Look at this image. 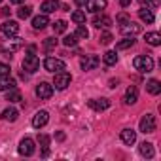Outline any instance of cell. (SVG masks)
Masks as SVG:
<instances>
[{
  "instance_id": "31",
  "label": "cell",
  "mask_w": 161,
  "mask_h": 161,
  "mask_svg": "<svg viewBox=\"0 0 161 161\" xmlns=\"http://www.w3.org/2000/svg\"><path fill=\"white\" fill-rule=\"evenodd\" d=\"M31 14H32V8L31 6H21L19 12H17L19 19H27V17H31Z\"/></svg>"
},
{
  "instance_id": "25",
  "label": "cell",
  "mask_w": 161,
  "mask_h": 161,
  "mask_svg": "<svg viewBox=\"0 0 161 161\" xmlns=\"http://www.w3.org/2000/svg\"><path fill=\"white\" fill-rule=\"evenodd\" d=\"M19 118V112L15 110V108H6L4 112H2V119L4 121H15Z\"/></svg>"
},
{
  "instance_id": "1",
  "label": "cell",
  "mask_w": 161,
  "mask_h": 161,
  "mask_svg": "<svg viewBox=\"0 0 161 161\" xmlns=\"http://www.w3.org/2000/svg\"><path fill=\"white\" fill-rule=\"evenodd\" d=\"M133 66H135L138 72L148 74V72H152V70H153V59H152L150 55H138V57H135Z\"/></svg>"
},
{
  "instance_id": "11",
  "label": "cell",
  "mask_w": 161,
  "mask_h": 161,
  "mask_svg": "<svg viewBox=\"0 0 161 161\" xmlns=\"http://www.w3.org/2000/svg\"><path fill=\"white\" fill-rule=\"evenodd\" d=\"M36 95H38L40 99H49V97L53 95V86H49V84H46V82L38 84V86H36Z\"/></svg>"
},
{
  "instance_id": "9",
  "label": "cell",
  "mask_w": 161,
  "mask_h": 161,
  "mask_svg": "<svg viewBox=\"0 0 161 161\" xmlns=\"http://www.w3.org/2000/svg\"><path fill=\"white\" fill-rule=\"evenodd\" d=\"M2 32L6 34V36H17V32H19V23L17 21H4L2 23Z\"/></svg>"
},
{
  "instance_id": "37",
  "label": "cell",
  "mask_w": 161,
  "mask_h": 161,
  "mask_svg": "<svg viewBox=\"0 0 161 161\" xmlns=\"http://www.w3.org/2000/svg\"><path fill=\"white\" fill-rule=\"evenodd\" d=\"M110 42H112V34H110V32L101 34V44H103V46H108Z\"/></svg>"
},
{
  "instance_id": "12",
  "label": "cell",
  "mask_w": 161,
  "mask_h": 161,
  "mask_svg": "<svg viewBox=\"0 0 161 161\" xmlns=\"http://www.w3.org/2000/svg\"><path fill=\"white\" fill-rule=\"evenodd\" d=\"M119 29H121V32H123V34H127V36H135V34H138V32L142 31V27H140V25H136V23H133V21H127V23H125V25H121Z\"/></svg>"
},
{
  "instance_id": "16",
  "label": "cell",
  "mask_w": 161,
  "mask_h": 161,
  "mask_svg": "<svg viewBox=\"0 0 161 161\" xmlns=\"http://www.w3.org/2000/svg\"><path fill=\"white\" fill-rule=\"evenodd\" d=\"M49 25V19H47V14H42V15H36L34 19H32V27L36 29V31H42V29H46Z\"/></svg>"
},
{
  "instance_id": "13",
  "label": "cell",
  "mask_w": 161,
  "mask_h": 161,
  "mask_svg": "<svg viewBox=\"0 0 161 161\" xmlns=\"http://www.w3.org/2000/svg\"><path fill=\"white\" fill-rule=\"evenodd\" d=\"M87 104H89V108H93L97 112H103V110H106L110 106V101L108 99H91Z\"/></svg>"
},
{
  "instance_id": "19",
  "label": "cell",
  "mask_w": 161,
  "mask_h": 161,
  "mask_svg": "<svg viewBox=\"0 0 161 161\" xmlns=\"http://www.w3.org/2000/svg\"><path fill=\"white\" fill-rule=\"evenodd\" d=\"M40 10L44 14H53L55 10H59V0H46V2H42Z\"/></svg>"
},
{
  "instance_id": "15",
  "label": "cell",
  "mask_w": 161,
  "mask_h": 161,
  "mask_svg": "<svg viewBox=\"0 0 161 161\" xmlns=\"http://www.w3.org/2000/svg\"><path fill=\"white\" fill-rule=\"evenodd\" d=\"M123 101H125V104H135V103L138 101V89H136L135 86L127 87V91H125V97H123Z\"/></svg>"
},
{
  "instance_id": "30",
  "label": "cell",
  "mask_w": 161,
  "mask_h": 161,
  "mask_svg": "<svg viewBox=\"0 0 161 161\" xmlns=\"http://www.w3.org/2000/svg\"><path fill=\"white\" fill-rule=\"evenodd\" d=\"M72 21L78 23V25H84V23H86V14H84V12H80V10L74 12V14H72Z\"/></svg>"
},
{
  "instance_id": "43",
  "label": "cell",
  "mask_w": 161,
  "mask_h": 161,
  "mask_svg": "<svg viewBox=\"0 0 161 161\" xmlns=\"http://www.w3.org/2000/svg\"><path fill=\"white\" fill-rule=\"evenodd\" d=\"M2 15L8 17V15H10V8H2Z\"/></svg>"
},
{
  "instance_id": "6",
  "label": "cell",
  "mask_w": 161,
  "mask_h": 161,
  "mask_svg": "<svg viewBox=\"0 0 161 161\" xmlns=\"http://www.w3.org/2000/svg\"><path fill=\"white\" fill-rule=\"evenodd\" d=\"M44 68L49 70V72H61V70H64V63H63L61 59L47 57V59L44 61Z\"/></svg>"
},
{
  "instance_id": "47",
  "label": "cell",
  "mask_w": 161,
  "mask_h": 161,
  "mask_svg": "<svg viewBox=\"0 0 161 161\" xmlns=\"http://www.w3.org/2000/svg\"><path fill=\"white\" fill-rule=\"evenodd\" d=\"M0 2H2V0H0Z\"/></svg>"
},
{
  "instance_id": "40",
  "label": "cell",
  "mask_w": 161,
  "mask_h": 161,
  "mask_svg": "<svg viewBox=\"0 0 161 161\" xmlns=\"http://www.w3.org/2000/svg\"><path fill=\"white\" fill-rule=\"evenodd\" d=\"M118 2H119V6H123V8H127V6L131 4V0H118Z\"/></svg>"
},
{
  "instance_id": "26",
  "label": "cell",
  "mask_w": 161,
  "mask_h": 161,
  "mask_svg": "<svg viewBox=\"0 0 161 161\" xmlns=\"http://www.w3.org/2000/svg\"><path fill=\"white\" fill-rule=\"evenodd\" d=\"M150 46H159L161 44V34L159 32H146V38H144Z\"/></svg>"
},
{
  "instance_id": "35",
  "label": "cell",
  "mask_w": 161,
  "mask_h": 161,
  "mask_svg": "<svg viewBox=\"0 0 161 161\" xmlns=\"http://www.w3.org/2000/svg\"><path fill=\"white\" fill-rule=\"evenodd\" d=\"M10 64H6V63H0V78H4V76H10Z\"/></svg>"
},
{
  "instance_id": "22",
  "label": "cell",
  "mask_w": 161,
  "mask_h": 161,
  "mask_svg": "<svg viewBox=\"0 0 161 161\" xmlns=\"http://www.w3.org/2000/svg\"><path fill=\"white\" fill-rule=\"evenodd\" d=\"M138 150H140V153H142L144 157H148V159L153 157V144H152V142H146V140H144Z\"/></svg>"
},
{
  "instance_id": "44",
  "label": "cell",
  "mask_w": 161,
  "mask_h": 161,
  "mask_svg": "<svg viewBox=\"0 0 161 161\" xmlns=\"http://www.w3.org/2000/svg\"><path fill=\"white\" fill-rule=\"evenodd\" d=\"M57 140H64V133H57Z\"/></svg>"
},
{
  "instance_id": "27",
  "label": "cell",
  "mask_w": 161,
  "mask_h": 161,
  "mask_svg": "<svg viewBox=\"0 0 161 161\" xmlns=\"http://www.w3.org/2000/svg\"><path fill=\"white\" fill-rule=\"evenodd\" d=\"M103 59H104V64H108V66H114V64L118 63V55H116V51H106Z\"/></svg>"
},
{
  "instance_id": "5",
  "label": "cell",
  "mask_w": 161,
  "mask_h": 161,
  "mask_svg": "<svg viewBox=\"0 0 161 161\" xmlns=\"http://www.w3.org/2000/svg\"><path fill=\"white\" fill-rule=\"evenodd\" d=\"M70 74L68 72H64V70H61V72H55V80H53V86L57 87V89H66L68 86H70Z\"/></svg>"
},
{
  "instance_id": "28",
  "label": "cell",
  "mask_w": 161,
  "mask_h": 161,
  "mask_svg": "<svg viewBox=\"0 0 161 161\" xmlns=\"http://www.w3.org/2000/svg\"><path fill=\"white\" fill-rule=\"evenodd\" d=\"M6 101H10V103H19V101H21V93H19L15 87H14V89H8Z\"/></svg>"
},
{
  "instance_id": "41",
  "label": "cell",
  "mask_w": 161,
  "mask_h": 161,
  "mask_svg": "<svg viewBox=\"0 0 161 161\" xmlns=\"http://www.w3.org/2000/svg\"><path fill=\"white\" fill-rule=\"evenodd\" d=\"M74 2H76L80 8H86V2H87V0H74Z\"/></svg>"
},
{
  "instance_id": "33",
  "label": "cell",
  "mask_w": 161,
  "mask_h": 161,
  "mask_svg": "<svg viewBox=\"0 0 161 161\" xmlns=\"http://www.w3.org/2000/svg\"><path fill=\"white\" fill-rule=\"evenodd\" d=\"M63 44H64L66 47H74V46L78 44V36H76V34H70V36H64V40H63Z\"/></svg>"
},
{
  "instance_id": "46",
  "label": "cell",
  "mask_w": 161,
  "mask_h": 161,
  "mask_svg": "<svg viewBox=\"0 0 161 161\" xmlns=\"http://www.w3.org/2000/svg\"><path fill=\"white\" fill-rule=\"evenodd\" d=\"M36 51V46H29V53H34Z\"/></svg>"
},
{
  "instance_id": "24",
  "label": "cell",
  "mask_w": 161,
  "mask_h": 161,
  "mask_svg": "<svg viewBox=\"0 0 161 161\" xmlns=\"http://www.w3.org/2000/svg\"><path fill=\"white\" fill-rule=\"evenodd\" d=\"M135 42H136V40H135L133 36H125L121 42H118V44H116V49H129V47H133V46H135Z\"/></svg>"
},
{
  "instance_id": "7",
  "label": "cell",
  "mask_w": 161,
  "mask_h": 161,
  "mask_svg": "<svg viewBox=\"0 0 161 161\" xmlns=\"http://www.w3.org/2000/svg\"><path fill=\"white\" fill-rule=\"evenodd\" d=\"M99 63H101V59H99L97 55H86L80 64H82V70H84V72H87V70L97 68V66H99Z\"/></svg>"
},
{
  "instance_id": "4",
  "label": "cell",
  "mask_w": 161,
  "mask_h": 161,
  "mask_svg": "<svg viewBox=\"0 0 161 161\" xmlns=\"http://www.w3.org/2000/svg\"><path fill=\"white\" fill-rule=\"evenodd\" d=\"M138 127H140V131L146 135V133H153L155 131V127H157V123H155V118L152 116V114H144L142 116V119H140V123H138Z\"/></svg>"
},
{
  "instance_id": "3",
  "label": "cell",
  "mask_w": 161,
  "mask_h": 161,
  "mask_svg": "<svg viewBox=\"0 0 161 161\" xmlns=\"http://www.w3.org/2000/svg\"><path fill=\"white\" fill-rule=\"evenodd\" d=\"M38 68H40V59H38L34 53L25 55V59H23V70H27L29 74H32V72H36Z\"/></svg>"
},
{
  "instance_id": "23",
  "label": "cell",
  "mask_w": 161,
  "mask_h": 161,
  "mask_svg": "<svg viewBox=\"0 0 161 161\" xmlns=\"http://www.w3.org/2000/svg\"><path fill=\"white\" fill-rule=\"evenodd\" d=\"M146 91H148L150 95H159V93H161V86H159L157 80H150V82L146 84Z\"/></svg>"
},
{
  "instance_id": "36",
  "label": "cell",
  "mask_w": 161,
  "mask_h": 161,
  "mask_svg": "<svg viewBox=\"0 0 161 161\" xmlns=\"http://www.w3.org/2000/svg\"><path fill=\"white\" fill-rule=\"evenodd\" d=\"M55 46H57V38H46V42H44L46 49H53Z\"/></svg>"
},
{
  "instance_id": "18",
  "label": "cell",
  "mask_w": 161,
  "mask_h": 161,
  "mask_svg": "<svg viewBox=\"0 0 161 161\" xmlns=\"http://www.w3.org/2000/svg\"><path fill=\"white\" fill-rule=\"evenodd\" d=\"M119 136H121V140H123L127 146H131V144L136 142V131H133V129H123Z\"/></svg>"
},
{
  "instance_id": "39",
  "label": "cell",
  "mask_w": 161,
  "mask_h": 161,
  "mask_svg": "<svg viewBox=\"0 0 161 161\" xmlns=\"http://www.w3.org/2000/svg\"><path fill=\"white\" fill-rule=\"evenodd\" d=\"M127 21H131L127 14H119V15H118V23H119V25H125Z\"/></svg>"
},
{
  "instance_id": "20",
  "label": "cell",
  "mask_w": 161,
  "mask_h": 161,
  "mask_svg": "<svg viewBox=\"0 0 161 161\" xmlns=\"http://www.w3.org/2000/svg\"><path fill=\"white\" fill-rule=\"evenodd\" d=\"M138 15H140V19H142L144 23H153V21H155V15H153V12H152L150 8H140V10H138Z\"/></svg>"
},
{
  "instance_id": "14",
  "label": "cell",
  "mask_w": 161,
  "mask_h": 161,
  "mask_svg": "<svg viewBox=\"0 0 161 161\" xmlns=\"http://www.w3.org/2000/svg\"><path fill=\"white\" fill-rule=\"evenodd\" d=\"M86 8H87L89 12L97 14V12H101V10L106 8V0H87V2H86Z\"/></svg>"
},
{
  "instance_id": "8",
  "label": "cell",
  "mask_w": 161,
  "mask_h": 161,
  "mask_svg": "<svg viewBox=\"0 0 161 161\" xmlns=\"http://www.w3.org/2000/svg\"><path fill=\"white\" fill-rule=\"evenodd\" d=\"M34 150H36V146H34V140L32 138H23L19 142V153L21 155H32Z\"/></svg>"
},
{
  "instance_id": "32",
  "label": "cell",
  "mask_w": 161,
  "mask_h": 161,
  "mask_svg": "<svg viewBox=\"0 0 161 161\" xmlns=\"http://www.w3.org/2000/svg\"><path fill=\"white\" fill-rule=\"evenodd\" d=\"M76 36H78V38H82V40H86V38H89V31H87L84 25H78V29H76Z\"/></svg>"
},
{
  "instance_id": "42",
  "label": "cell",
  "mask_w": 161,
  "mask_h": 161,
  "mask_svg": "<svg viewBox=\"0 0 161 161\" xmlns=\"http://www.w3.org/2000/svg\"><path fill=\"white\" fill-rule=\"evenodd\" d=\"M118 84H119L118 80H110V87H112V89H114V87H118Z\"/></svg>"
},
{
  "instance_id": "2",
  "label": "cell",
  "mask_w": 161,
  "mask_h": 161,
  "mask_svg": "<svg viewBox=\"0 0 161 161\" xmlns=\"http://www.w3.org/2000/svg\"><path fill=\"white\" fill-rule=\"evenodd\" d=\"M21 46H23V42H21L19 38H15V36H8V40H4L2 44H0V53H6V55L10 57V55L15 53Z\"/></svg>"
},
{
  "instance_id": "17",
  "label": "cell",
  "mask_w": 161,
  "mask_h": 161,
  "mask_svg": "<svg viewBox=\"0 0 161 161\" xmlns=\"http://www.w3.org/2000/svg\"><path fill=\"white\" fill-rule=\"evenodd\" d=\"M93 25H95L97 29H108V27L112 25V19H110L108 15H95V17H93Z\"/></svg>"
},
{
  "instance_id": "29",
  "label": "cell",
  "mask_w": 161,
  "mask_h": 161,
  "mask_svg": "<svg viewBox=\"0 0 161 161\" xmlns=\"http://www.w3.org/2000/svg\"><path fill=\"white\" fill-rule=\"evenodd\" d=\"M53 32L55 34H63V32H66V21H55L53 23Z\"/></svg>"
},
{
  "instance_id": "38",
  "label": "cell",
  "mask_w": 161,
  "mask_h": 161,
  "mask_svg": "<svg viewBox=\"0 0 161 161\" xmlns=\"http://www.w3.org/2000/svg\"><path fill=\"white\" fill-rule=\"evenodd\" d=\"M140 4H146V8H155L159 0H138Z\"/></svg>"
},
{
  "instance_id": "45",
  "label": "cell",
  "mask_w": 161,
  "mask_h": 161,
  "mask_svg": "<svg viewBox=\"0 0 161 161\" xmlns=\"http://www.w3.org/2000/svg\"><path fill=\"white\" fill-rule=\"evenodd\" d=\"M10 2H12V4H23L25 0H10Z\"/></svg>"
},
{
  "instance_id": "10",
  "label": "cell",
  "mask_w": 161,
  "mask_h": 161,
  "mask_svg": "<svg viewBox=\"0 0 161 161\" xmlns=\"http://www.w3.org/2000/svg\"><path fill=\"white\" fill-rule=\"evenodd\" d=\"M47 121H49V114H47L46 110H40V112H36V116L32 118V127L42 129Z\"/></svg>"
},
{
  "instance_id": "21",
  "label": "cell",
  "mask_w": 161,
  "mask_h": 161,
  "mask_svg": "<svg viewBox=\"0 0 161 161\" xmlns=\"http://www.w3.org/2000/svg\"><path fill=\"white\" fill-rule=\"evenodd\" d=\"M14 87H15V80H12L10 76L0 78V91H8V89H14Z\"/></svg>"
},
{
  "instance_id": "34",
  "label": "cell",
  "mask_w": 161,
  "mask_h": 161,
  "mask_svg": "<svg viewBox=\"0 0 161 161\" xmlns=\"http://www.w3.org/2000/svg\"><path fill=\"white\" fill-rule=\"evenodd\" d=\"M38 144L42 146V150H47V146H49V136L47 135H38Z\"/></svg>"
}]
</instances>
